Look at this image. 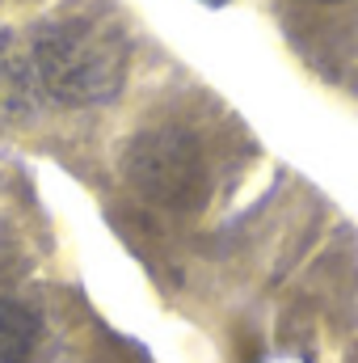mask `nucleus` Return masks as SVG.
<instances>
[{
	"label": "nucleus",
	"mask_w": 358,
	"mask_h": 363,
	"mask_svg": "<svg viewBox=\"0 0 358 363\" xmlns=\"http://www.w3.org/2000/svg\"><path fill=\"white\" fill-rule=\"evenodd\" d=\"M122 72H127V43L105 21L93 17L55 21L34 43V77L51 97L68 106L110 101L122 89Z\"/></svg>",
	"instance_id": "obj_1"
},
{
	"label": "nucleus",
	"mask_w": 358,
	"mask_h": 363,
	"mask_svg": "<svg viewBox=\"0 0 358 363\" xmlns=\"http://www.w3.org/2000/svg\"><path fill=\"white\" fill-rule=\"evenodd\" d=\"M38 317L17 300H0V363H25L38 347Z\"/></svg>",
	"instance_id": "obj_2"
},
{
	"label": "nucleus",
	"mask_w": 358,
	"mask_h": 363,
	"mask_svg": "<svg viewBox=\"0 0 358 363\" xmlns=\"http://www.w3.org/2000/svg\"><path fill=\"white\" fill-rule=\"evenodd\" d=\"M207 4H219V0H207Z\"/></svg>",
	"instance_id": "obj_3"
}]
</instances>
